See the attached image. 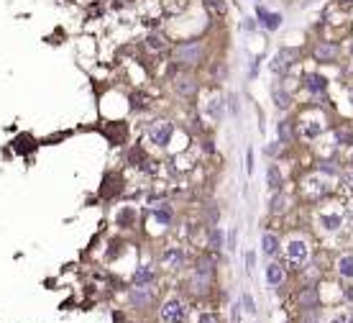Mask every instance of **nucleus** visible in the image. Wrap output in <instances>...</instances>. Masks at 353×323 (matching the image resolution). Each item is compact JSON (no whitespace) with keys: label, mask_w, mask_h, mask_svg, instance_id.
<instances>
[{"label":"nucleus","mask_w":353,"mask_h":323,"mask_svg":"<svg viewBox=\"0 0 353 323\" xmlns=\"http://www.w3.org/2000/svg\"><path fill=\"white\" fill-rule=\"evenodd\" d=\"M213 280H215V262L210 257H200L195 262V269H192V277H190V290L203 297V295L210 292Z\"/></svg>","instance_id":"obj_1"},{"label":"nucleus","mask_w":353,"mask_h":323,"mask_svg":"<svg viewBox=\"0 0 353 323\" xmlns=\"http://www.w3.org/2000/svg\"><path fill=\"white\" fill-rule=\"evenodd\" d=\"M174 62L182 64V67H197L205 62V44L200 39L192 41H182L174 47Z\"/></svg>","instance_id":"obj_2"},{"label":"nucleus","mask_w":353,"mask_h":323,"mask_svg":"<svg viewBox=\"0 0 353 323\" xmlns=\"http://www.w3.org/2000/svg\"><path fill=\"white\" fill-rule=\"evenodd\" d=\"M310 259V244L305 239H289L284 244V262L292 267V269H302Z\"/></svg>","instance_id":"obj_3"},{"label":"nucleus","mask_w":353,"mask_h":323,"mask_svg":"<svg viewBox=\"0 0 353 323\" xmlns=\"http://www.w3.org/2000/svg\"><path fill=\"white\" fill-rule=\"evenodd\" d=\"M171 87H174V93L180 98H187V100H192L200 93V82H197V77L192 72H176L174 80H171Z\"/></svg>","instance_id":"obj_4"},{"label":"nucleus","mask_w":353,"mask_h":323,"mask_svg":"<svg viewBox=\"0 0 353 323\" xmlns=\"http://www.w3.org/2000/svg\"><path fill=\"white\" fill-rule=\"evenodd\" d=\"M159 318H161V323H182V320L187 318V305H185L180 297H169V300L161 305Z\"/></svg>","instance_id":"obj_5"},{"label":"nucleus","mask_w":353,"mask_h":323,"mask_svg":"<svg viewBox=\"0 0 353 323\" xmlns=\"http://www.w3.org/2000/svg\"><path fill=\"white\" fill-rule=\"evenodd\" d=\"M146 136H148V141L156 144V146H169V141H171V136H174V126H171L169 121H151L148 128H146Z\"/></svg>","instance_id":"obj_6"},{"label":"nucleus","mask_w":353,"mask_h":323,"mask_svg":"<svg viewBox=\"0 0 353 323\" xmlns=\"http://www.w3.org/2000/svg\"><path fill=\"white\" fill-rule=\"evenodd\" d=\"M312 57L320 64H335L338 57H340V44H335V41H317L315 49H312Z\"/></svg>","instance_id":"obj_7"},{"label":"nucleus","mask_w":353,"mask_h":323,"mask_svg":"<svg viewBox=\"0 0 353 323\" xmlns=\"http://www.w3.org/2000/svg\"><path fill=\"white\" fill-rule=\"evenodd\" d=\"M305 195L310 198V200H320V198H325L327 193H330V182L325 180V177H320V175H315V177H307L305 180Z\"/></svg>","instance_id":"obj_8"},{"label":"nucleus","mask_w":353,"mask_h":323,"mask_svg":"<svg viewBox=\"0 0 353 323\" xmlns=\"http://www.w3.org/2000/svg\"><path fill=\"white\" fill-rule=\"evenodd\" d=\"M256 18H259V26H264L266 31H279L282 29V13L276 11H269L266 6H256Z\"/></svg>","instance_id":"obj_9"},{"label":"nucleus","mask_w":353,"mask_h":323,"mask_svg":"<svg viewBox=\"0 0 353 323\" xmlns=\"http://www.w3.org/2000/svg\"><path fill=\"white\" fill-rule=\"evenodd\" d=\"M297 305L307 313V310H315L317 305H320V290L315 287V285H307V287H302L299 290V295H297Z\"/></svg>","instance_id":"obj_10"},{"label":"nucleus","mask_w":353,"mask_h":323,"mask_svg":"<svg viewBox=\"0 0 353 323\" xmlns=\"http://www.w3.org/2000/svg\"><path fill=\"white\" fill-rule=\"evenodd\" d=\"M294 59H297V52L294 49H279L276 57H274V62H271V72L274 75H284L294 64Z\"/></svg>","instance_id":"obj_11"},{"label":"nucleus","mask_w":353,"mask_h":323,"mask_svg":"<svg viewBox=\"0 0 353 323\" xmlns=\"http://www.w3.org/2000/svg\"><path fill=\"white\" fill-rule=\"evenodd\" d=\"M322 128H325V123H322L320 118H302L299 126H297V133H299L302 139L312 141V139H317V136L322 133Z\"/></svg>","instance_id":"obj_12"},{"label":"nucleus","mask_w":353,"mask_h":323,"mask_svg":"<svg viewBox=\"0 0 353 323\" xmlns=\"http://www.w3.org/2000/svg\"><path fill=\"white\" fill-rule=\"evenodd\" d=\"M161 264L166 267V269H182L185 267V249L182 246H169L164 254H161Z\"/></svg>","instance_id":"obj_13"},{"label":"nucleus","mask_w":353,"mask_h":323,"mask_svg":"<svg viewBox=\"0 0 353 323\" xmlns=\"http://www.w3.org/2000/svg\"><path fill=\"white\" fill-rule=\"evenodd\" d=\"M305 90L312 93V95H322L327 90V77L320 75V72H307L305 75Z\"/></svg>","instance_id":"obj_14"},{"label":"nucleus","mask_w":353,"mask_h":323,"mask_svg":"<svg viewBox=\"0 0 353 323\" xmlns=\"http://www.w3.org/2000/svg\"><path fill=\"white\" fill-rule=\"evenodd\" d=\"M120 193H123V180H120L118 175H108L105 182H103V188H100V198H103V200H113V198L120 195Z\"/></svg>","instance_id":"obj_15"},{"label":"nucleus","mask_w":353,"mask_h":323,"mask_svg":"<svg viewBox=\"0 0 353 323\" xmlns=\"http://www.w3.org/2000/svg\"><path fill=\"white\" fill-rule=\"evenodd\" d=\"M151 297H154L151 285H136V287L131 290V303H133L136 308H146V305L151 303Z\"/></svg>","instance_id":"obj_16"},{"label":"nucleus","mask_w":353,"mask_h":323,"mask_svg":"<svg viewBox=\"0 0 353 323\" xmlns=\"http://www.w3.org/2000/svg\"><path fill=\"white\" fill-rule=\"evenodd\" d=\"M128 165H133V167H141V170H148L151 159L146 156V151H143V146H141V144L131 146V151H128Z\"/></svg>","instance_id":"obj_17"},{"label":"nucleus","mask_w":353,"mask_h":323,"mask_svg":"<svg viewBox=\"0 0 353 323\" xmlns=\"http://www.w3.org/2000/svg\"><path fill=\"white\" fill-rule=\"evenodd\" d=\"M266 280H269V285H271V287H279V285H284V280H287V272H284V267H282L279 262H271V264L266 267Z\"/></svg>","instance_id":"obj_18"},{"label":"nucleus","mask_w":353,"mask_h":323,"mask_svg":"<svg viewBox=\"0 0 353 323\" xmlns=\"http://www.w3.org/2000/svg\"><path fill=\"white\" fill-rule=\"evenodd\" d=\"M105 136L113 141V144H125V139H128V126L125 123H110L108 128H105Z\"/></svg>","instance_id":"obj_19"},{"label":"nucleus","mask_w":353,"mask_h":323,"mask_svg":"<svg viewBox=\"0 0 353 323\" xmlns=\"http://www.w3.org/2000/svg\"><path fill=\"white\" fill-rule=\"evenodd\" d=\"M279 246H282V241H279L276 234H264L261 236V251L266 257H276L279 254Z\"/></svg>","instance_id":"obj_20"},{"label":"nucleus","mask_w":353,"mask_h":323,"mask_svg":"<svg viewBox=\"0 0 353 323\" xmlns=\"http://www.w3.org/2000/svg\"><path fill=\"white\" fill-rule=\"evenodd\" d=\"M154 221L161 223V226H169V223L174 221V211H171V205H169V203H159V205L154 208Z\"/></svg>","instance_id":"obj_21"},{"label":"nucleus","mask_w":353,"mask_h":323,"mask_svg":"<svg viewBox=\"0 0 353 323\" xmlns=\"http://www.w3.org/2000/svg\"><path fill=\"white\" fill-rule=\"evenodd\" d=\"M169 44H166V36L164 34H159V31H151L148 36H146V49L148 52H164Z\"/></svg>","instance_id":"obj_22"},{"label":"nucleus","mask_w":353,"mask_h":323,"mask_svg":"<svg viewBox=\"0 0 353 323\" xmlns=\"http://www.w3.org/2000/svg\"><path fill=\"white\" fill-rule=\"evenodd\" d=\"M276 136H279V144H292L294 141V123L292 121H282L276 126Z\"/></svg>","instance_id":"obj_23"},{"label":"nucleus","mask_w":353,"mask_h":323,"mask_svg":"<svg viewBox=\"0 0 353 323\" xmlns=\"http://www.w3.org/2000/svg\"><path fill=\"white\" fill-rule=\"evenodd\" d=\"M115 223H118L120 228H128V226H133V223H136V208L125 205L123 211H118V213H115Z\"/></svg>","instance_id":"obj_24"},{"label":"nucleus","mask_w":353,"mask_h":323,"mask_svg":"<svg viewBox=\"0 0 353 323\" xmlns=\"http://www.w3.org/2000/svg\"><path fill=\"white\" fill-rule=\"evenodd\" d=\"M320 226H322L325 231H338V228L343 226V216H340V213H322V216H320Z\"/></svg>","instance_id":"obj_25"},{"label":"nucleus","mask_w":353,"mask_h":323,"mask_svg":"<svg viewBox=\"0 0 353 323\" xmlns=\"http://www.w3.org/2000/svg\"><path fill=\"white\" fill-rule=\"evenodd\" d=\"M266 182H269V190H279L282 188V170H279V165H269V170H266Z\"/></svg>","instance_id":"obj_26"},{"label":"nucleus","mask_w":353,"mask_h":323,"mask_svg":"<svg viewBox=\"0 0 353 323\" xmlns=\"http://www.w3.org/2000/svg\"><path fill=\"white\" fill-rule=\"evenodd\" d=\"M274 105H276V110H289V105H292V95H289L284 87L274 90Z\"/></svg>","instance_id":"obj_27"},{"label":"nucleus","mask_w":353,"mask_h":323,"mask_svg":"<svg viewBox=\"0 0 353 323\" xmlns=\"http://www.w3.org/2000/svg\"><path fill=\"white\" fill-rule=\"evenodd\" d=\"M151 280H154V269L148 264H143V267H138L133 272V282L136 285H151Z\"/></svg>","instance_id":"obj_28"},{"label":"nucleus","mask_w":353,"mask_h":323,"mask_svg":"<svg viewBox=\"0 0 353 323\" xmlns=\"http://www.w3.org/2000/svg\"><path fill=\"white\" fill-rule=\"evenodd\" d=\"M338 272H340V277L353 280V254H343L338 259Z\"/></svg>","instance_id":"obj_29"},{"label":"nucleus","mask_w":353,"mask_h":323,"mask_svg":"<svg viewBox=\"0 0 353 323\" xmlns=\"http://www.w3.org/2000/svg\"><path fill=\"white\" fill-rule=\"evenodd\" d=\"M208 113L213 116V121H220L223 118V103H220V98H213L208 103Z\"/></svg>","instance_id":"obj_30"},{"label":"nucleus","mask_w":353,"mask_h":323,"mask_svg":"<svg viewBox=\"0 0 353 323\" xmlns=\"http://www.w3.org/2000/svg\"><path fill=\"white\" fill-rule=\"evenodd\" d=\"M205 6L213 13H218V16H225L228 13V3H225V0H205Z\"/></svg>","instance_id":"obj_31"},{"label":"nucleus","mask_w":353,"mask_h":323,"mask_svg":"<svg viewBox=\"0 0 353 323\" xmlns=\"http://www.w3.org/2000/svg\"><path fill=\"white\" fill-rule=\"evenodd\" d=\"M210 249L213 251H220L223 249V231L220 228H213L210 231Z\"/></svg>","instance_id":"obj_32"},{"label":"nucleus","mask_w":353,"mask_h":323,"mask_svg":"<svg viewBox=\"0 0 353 323\" xmlns=\"http://www.w3.org/2000/svg\"><path fill=\"white\" fill-rule=\"evenodd\" d=\"M325 323H353V315L345 313V310H338V313H333Z\"/></svg>","instance_id":"obj_33"},{"label":"nucleus","mask_w":353,"mask_h":323,"mask_svg":"<svg viewBox=\"0 0 353 323\" xmlns=\"http://www.w3.org/2000/svg\"><path fill=\"white\" fill-rule=\"evenodd\" d=\"M317 172H325V175H338L340 170L335 167V161H317Z\"/></svg>","instance_id":"obj_34"},{"label":"nucleus","mask_w":353,"mask_h":323,"mask_svg":"<svg viewBox=\"0 0 353 323\" xmlns=\"http://www.w3.org/2000/svg\"><path fill=\"white\" fill-rule=\"evenodd\" d=\"M197 323H220V315L218 313H200Z\"/></svg>","instance_id":"obj_35"},{"label":"nucleus","mask_w":353,"mask_h":323,"mask_svg":"<svg viewBox=\"0 0 353 323\" xmlns=\"http://www.w3.org/2000/svg\"><path fill=\"white\" fill-rule=\"evenodd\" d=\"M284 203H287V200H284L282 195H274V200H271V213H282V211H284Z\"/></svg>","instance_id":"obj_36"},{"label":"nucleus","mask_w":353,"mask_h":323,"mask_svg":"<svg viewBox=\"0 0 353 323\" xmlns=\"http://www.w3.org/2000/svg\"><path fill=\"white\" fill-rule=\"evenodd\" d=\"M340 185L345 193H353V175H340Z\"/></svg>","instance_id":"obj_37"},{"label":"nucleus","mask_w":353,"mask_h":323,"mask_svg":"<svg viewBox=\"0 0 353 323\" xmlns=\"http://www.w3.org/2000/svg\"><path fill=\"white\" fill-rule=\"evenodd\" d=\"M243 305H246V310H248V313H256V308H254V297H251L248 292L243 295Z\"/></svg>","instance_id":"obj_38"},{"label":"nucleus","mask_w":353,"mask_h":323,"mask_svg":"<svg viewBox=\"0 0 353 323\" xmlns=\"http://www.w3.org/2000/svg\"><path fill=\"white\" fill-rule=\"evenodd\" d=\"M246 161H248L246 170H248V172H254V151H251V149H248V154H246Z\"/></svg>","instance_id":"obj_39"},{"label":"nucleus","mask_w":353,"mask_h":323,"mask_svg":"<svg viewBox=\"0 0 353 323\" xmlns=\"http://www.w3.org/2000/svg\"><path fill=\"white\" fill-rule=\"evenodd\" d=\"M246 262H248V269H254V251H248V257H246Z\"/></svg>","instance_id":"obj_40"},{"label":"nucleus","mask_w":353,"mask_h":323,"mask_svg":"<svg viewBox=\"0 0 353 323\" xmlns=\"http://www.w3.org/2000/svg\"><path fill=\"white\" fill-rule=\"evenodd\" d=\"M338 6H353V0H335Z\"/></svg>","instance_id":"obj_41"},{"label":"nucleus","mask_w":353,"mask_h":323,"mask_svg":"<svg viewBox=\"0 0 353 323\" xmlns=\"http://www.w3.org/2000/svg\"><path fill=\"white\" fill-rule=\"evenodd\" d=\"M350 167H353V156H350Z\"/></svg>","instance_id":"obj_42"},{"label":"nucleus","mask_w":353,"mask_h":323,"mask_svg":"<svg viewBox=\"0 0 353 323\" xmlns=\"http://www.w3.org/2000/svg\"><path fill=\"white\" fill-rule=\"evenodd\" d=\"M350 103H353V93H350Z\"/></svg>","instance_id":"obj_43"},{"label":"nucleus","mask_w":353,"mask_h":323,"mask_svg":"<svg viewBox=\"0 0 353 323\" xmlns=\"http://www.w3.org/2000/svg\"><path fill=\"white\" fill-rule=\"evenodd\" d=\"M350 54H353V44H350Z\"/></svg>","instance_id":"obj_44"}]
</instances>
